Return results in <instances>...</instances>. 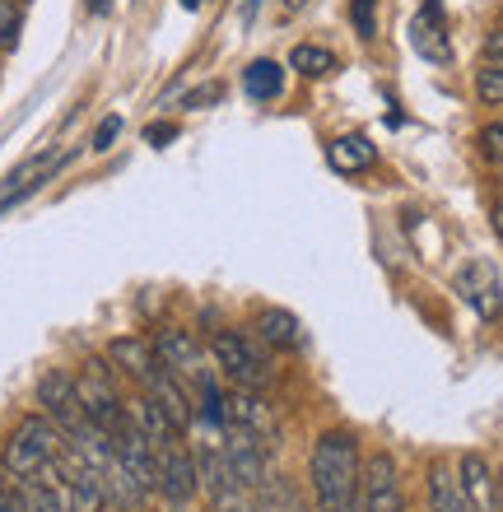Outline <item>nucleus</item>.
Wrapping results in <instances>:
<instances>
[{
    "instance_id": "f257e3e1",
    "label": "nucleus",
    "mask_w": 503,
    "mask_h": 512,
    "mask_svg": "<svg viewBox=\"0 0 503 512\" xmlns=\"http://www.w3.org/2000/svg\"><path fill=\"white\" fill-rule=\"evenodd\" d=\"M308 480H313L317 512H364V457L350 429L317 433L308 452Z\"/></svg>"
},
{
    "instance_id": "f03ea898",
    "label": "nucleus",
    "mask_w": 503,
    "mask_h": 512,
    "mask_svg": "<svg viewBox=\"0 0 503 512\" xmlns=\"http://www.w3.org/2000/svg\"><path fill=\"white\" fill-rule=\"evenodd\" d=\"M210 359H215V373L229 382V387L266 391L275 382L271 350H266L252 331H238V326H224V331L210 336Z\"/></svg>"
},
{
    "instance_id": "7ed1b4c3",
    "label": "nucleus",
    "mask_w": 503,
    "mask_h": 512,
    "mask_svg": "<svg viewBox=\"0 0 503 512\" xmlns=\"http://www.w3.org/2000/svg\"><path fill=\"white\" fill-rule=\"evenodd\" d=\"M66 452V438L47 415H24L5 438V452H0V466L10 480H38L56 457Z\"/></svg>"
},
{
    "instance_id": "20e7f679",
    "label": "nucleus",
    "mask_w": 503,
    "mask_h": 512,
    "mask_svg": "<svg viewBox=\"0 0 503 512\" xmlns=\"http://www.w3.org/2000/svg\"><path fill=\"white\" fill-rule=\"evenodd\" d=\"M75 387H80L84 415L94 419L108 438H117V433L131 429V401L122 396L117 368H112L108 359H89V364H84V373H75Z\"/></svg>"
},
{
    "instance_id": "39448f33",
    "label": "nucleus",
    "mask_w": 503,
    "mask_h": 512,
    "mask_svg": "<svg viewBox=\"0 0 503 512\" xmlns=\"http://www.w3.org/2000/svg\"><path fill=\"white\" fill-rule=\"evenodd\" d=\"M38 405H42V415L61 429L66 443H75V438H84V433L94 429V419L84 415L75 373H66V368H47V373L38 378Z\"/></svg>"
},
{
    "instance_id": "423d86ee",
    "label": "nucleus",
    "mask_w": 503,
    "mask_h": 512,
    "mask_svg": "<svg viewBox=\"0 0 503 512\" xmlns=\"http://www.w3.org/2000/svg\"><path fill=\"white\" fill-rule=\"evenodd\" d=\"M154 354H159V364L173 373L182 387L196 396L201 387H210L215 382V368H210V354L201 350V340L191 336V331H182V326H164L159 336H154Z\"/></svg>"
},
{
    "instance_id": "0eeeda50",
    "label": "nucleus",
    "mask_w": 503,
    "mask_h": 512,
    "mask_svg": "<svg viewBox=\"0 0 503 512\" xmlns=\"http://www.w3.org/2000/svg\"><path fill=\"white\" fill-rule=\"evenodd\" d=\"M154 471H159V489H154V494H159L168 508L187 512L191 503H196V494H201V480H196V457H191V443H187V438L154 447Z\"/></svg>"
},
{
    "instance_id": "6e6552de",
    "label": "nucleus",
    "mask_w": 503,
    "mask_h": 512,
    "mask_svg": "<svg viewBox=\"0 0 503 512\" xmlns=\"http://www.w3.org/2000/svg\"><path fill=\"white\" fill-rule=\"evenodd\" d=\"M364 512H406L401 499V466L392 452H368L364 457Z\"/></svg>"
},
{
    "instance_id": "1a4fd4ad",
    "label": "nucleus",
    "mask_w": 503,
    "mask_h": 512,
    "mask_svg": "<svg viewBox=\"0 0 503 512\" xmlns=\"http://www.w3.org/2000/svg\"><path fill=\"white\" fill-rule=\"evenodd\" d=\"M108 364L117 368L122 378L136 382V391H150L154 382L168 373V368L159 364V354H154V340H145V336H117L108 345Z\"/></svg>"
},
{
    "instance_id": "9d476101",
    "label": "nucleus",
    "mask_w": 503,
    "mask_h": 512,
    "mask_svg": "<svg viewBox=\"0 0 503 512\" xmlns=\"http://www.w3.org/2000/svg\"><path fill=\"white\" fill-rule=\"evenodd\" d=\"M252 336H257L266 350H275V354H289V350H303V345H308L303 322L294 317V312H285V308H261L257 322H252Z\"/></svg>"
},
{
    "instance_id": "9b49d317",
    "label": "nucleus",
    "mask_w": 503,
    "mask_h": 512,
    "mask_svg": "<svg viewBox=\"0 0 503 512\" xmlns=\"http://www.w3.org/2000/svg\"><path fill=\"white\" fill-rule=\"evenodd\" d=\"M457 480H462V494L471 503V512H499V485H494L490 461L480 452H462L457 457Z\"/></svg>"
},
{
    "instance_id": "f8f14e48",
    "label": "nucleus",
    "mask_w": 503,
    "mask_h": 512,
    "mask_svg": "<svg viewBox=\"0 0 503 512\" xmlns=\"http://www.w3.org/2000/svg\"><path fill=\"white\" fill-rule=\"evenodd\" d=\"M457 294L471 303V308L490 322V317H499V308H503V298H499V275H494L485 261H471V266L457 275Z\"/></svg>"
},
{
    "instance_id": "ddd939ff",
    "label": "nucleus",
    "mask_w": 503,
    "mask_h": 512,
    "mask_svg": "<svg viewBox=\"0 0 503 512\" xmlns=\"http://www.w3.org/2000/svg\"><path fill=\"white\" fill-rule=\"evenodd\" d=\"M424 494H429V512H471V503L462 494V480H457V466H448V461H429Z\"/></svg>"
},
{
    "instance_id": "4468645a",
    "label": "nucleus",
    "mask_w": 503,
    "mask_h": 512,
    "mask_svg": "<svg viewBox=\"0 0 503 512\" xmlns=\"http://www.w3.org/2000/svg\"><path fill=\"white\" fill-rule=\"evenodd\" d=\"M56 168H61V159H47V154H38L33 163H24V168H19V173L0 187V215H5V210H14L19 201H28V196H33V191H38L42 182L56 173Z\"/></svg>"
},
{
    "instance_id": "2eb2a0df",
    "label": "nucleus",
    "mask_w": 503,
    "mask_h": 512,
    "mask_svg": "<svg viewBox=\"0 0 503 512\" xmlns=\"http://www.w3.org/2000/svg\"><path fill=\"white\" fill-rule=\"evenodd\" d=\"M243 89H247V98L271 103V98L285 94V66L271 61V56H261V61H252V66L243 70Z\"/></svg>"
},
{
    "instance_id": "dca6fc26",
    "label": "nucleus",
    "mask_w": 503,
    "mask_h": 512,
    "mask_svg": "<svg viewBox=\"0 0 503 512\" xmlns=\"http://www.w3.org/2000/svg\"><path fill=\"white\" fill-rule=\"evenodd\" d=\"M327 163L336 173H364V168H373V140L368 135H340L327 149Z\"/></svg>"
},
{
    "instance_id": "f3484780",
    "label": "nucleus",
    "mask_w": 503,
    "mask_h": 512,
    "mask_svg": "<svg viewBox=\"0 0 503 512\" xmlns=\"http://www.w3.org/2000/svg\"><path fill=\"white\" fill-rule=\"evenodd\" d=\"M289 70H299L308 80H327L331 70H336V52L317 47V42H299V47L289 52Z\"/></svg>"
},
{
    "instance_id": "a211bd4d",
    "label": "nucleus",
    "mask_w": 503,
    "mask_h": 512,
    "mask_svg": "<svg viewBox=\"0 0 503 512\" xmlns=\"http://www.w3.org/2000/svg\"><path fill=\"white\" fill-rule=\"evenodd\" d=\"M476 149H480V159H485V163H494V168H503V122L480 126V135H476Z\"/></svg>"
},
{
    "instance_id": "6ab92c4d",
    "label": "nucleus",
    "mask_w": 503,
    "mask_h": 512,
    "mask_svg": "<svg viewBox=\"0 0 503 512\" xmlns=\"http://www.w3.org/2000/svg\"><path fill=\"white\" fill-rule=\"evenodd\" d=\"M476 94L480 103H490V108H503V66H485L476 75Z\"/></svg>"
},
{
    "instance_id": "aec40b11",
    "label": "nucleus",
    "mask_w": 503,
    "mask_h": 512,
    "mask_svg": "<svg viewBox=\"0 0 503 512\" xmlns=\"http://www.w3.org/2000/svg\"><path fill=\"white\" fill-rule=\"evenodd\" d=\"M350 14H354V28H359V38H378V0H354Z\"/></svg>"
},
{
    "instance_id": "412c9836",
    "label": "nucleus",
    "mask_w": 503,
    "mask_h": 512,
    "mask_svg": "<svg viewBox=\"0 0 503 512\" xmlns=\"http://www.w3.org/2000/svg\"><path fill=\"white\" fill-rule=\"evenodd\" d=\"M14 38H19V10L0 0V47H14Z\"/></svg>"
},
{
    "instance_id": "4be33fe9",
    "label": "nucleus",
    "mask_w": 503,
    "mask_h": 512,
    "mask_svg": "<svg viewBox=\"0 0 503 512\" xmlns=\"http://www.w3.org/2000/svg\"><path fill=\"white\" fill-rule=\"evenodd\" d=\"M122 135V117H103V126L94 131V149L103 154V149H112V140Z\"/></svg>"
},
{
    "instance_id": "5701e85b",
    "label": "nucleus",
    "mask_w": 503,
    "mask_h": 512,
    "mask_svg": "<svg viewBox=\"0 0 503 512\" xmlns=\"http://www.w3.org/2000/svg\"><path fill=\"white\" fill-rule=\"evenodd\" d=\"M485 66H503V24L485 33Z\"/></svg>"
},
{
    "instance_id": "b1692460",
    "label": "nucleus",
    "mask_w": 503,
    "mask_h": 512,
    "mask_svg": "<svg viewBox=\"0 0 503 512\" xmlns=\"http://www.w3.org/2000/svg\"><path fill=\"white\" fill-rule=\"evenodd\" d=\"M210 512H257V503H252V494H238V499L219 503V508H210Z\"/></svg>"
},
{
    "instance_id": "393cba45",
    "label": "nucleus",
    "mask_w": 503,
    "mask_h": 512,
    "mask_svg": "<svg viewBox=\"0 0 503 512\" xmlns=\"http://www.w3.org/2000/svg\"><path fill=\"white\" fill-rule=\"evenodd\" d=\"M173 126H150V131H145V140H150V145H164V140H173Z\"/></svg>"
},
{
    "instance_id": "a878e982",
    "label": "nucleus",
    "mask_w": 503,
    "mask_h": 512,
    "mask_svg": "<svg viewBox=\"0 0 503 512\" xmlns=\"http://www.w3.org/2000/svg\"><path fill=\"white\" fill-rule=\"evenodd\" d=\"M261 10V0H238V14H243V24H252Z\"/></svg>"
},
{
    "instance_id": "bb28decb",
    "label": "nucleus",
    "mask_w": 503,
    "mask_h": 512,
    "mask_svg": "<svg viewBox=\"0 0 503 512\" xmlns=\"http://www.w3.org/2000/svg\"><path fill=\"white\" fill-rule=\"evenodd\" d=\"M490 224H494V233H499V238H503V196H499V201H494V210H490Z\"/></svg>"
},
{
    "instance_id": "cd10ccee",
    "label": "nucleus",
    "mask_w": 503,
    "mask_h": 512,
    "mask_svg": "<svg viewBox=\"0 0 503 512\" xmlns=\"http://www.w3.org/2000/svg\"><path fill=\"white\" fill-rule=\"evenodd\" d=\"M89 10H94V14H108V10H112V0H89Z\"/></svg>"
},
{
    "instance_id": "c85d7f7f",
    "label": "nucleus",
    "mask_w": 503,
    "mask_h": 512,
    "mask_svg": "<svg viewBox=\"0 0 503 512\" xmlns=\"http://www.w3.org/2000/svg\"><path fill=\"white\" fill-rule=\"evenodd\" d=\"M494 485H499V512H503V471L494 475Z\"/></svg>"
},
{
    "instance_id": "c756f323",
    "label": "nucleus",
    "mask_w": 503,
    "mask_h": 512,
    "mask_svg": "<svg viewBox=\"0 0 503 512\" xmlns=\"http://www.w3.org/2000/svg\"><path fill=\"white\" fill-rule=\"evenodd\" d=\"M205 0H182V10H201Z\"/></svg>"
},
{
    "instance_id": "7c9ffc66",
    "label": "nucleus",
    "mask_w": 503,
    "mask_h": 512,
    "mask_svg": "<svg viewBox=\"0 0 503 512\" xmlns=\"http://www.w3.org/2000/svg\"><path fill=\"white\" fill-rule=\"evenodd\" d=\"M5 485H10V475H5V466H0V489H5Z\"/></svg>"
},
{
    "instance_id": "2f4dec72",
    "label": "nucleus",
    "mask_w": 503,
    "mask_h": 512,
    "mask_svg": "<svg viewBox=\"0 0 503 512\" xmlns=\"http://www.w3.org/2000/svg\"><path fill=\"white\" fill-rule=\"evenodd\" d=\"M499 173H503V168H499Z\"/></svg>"
}]
</instances>
